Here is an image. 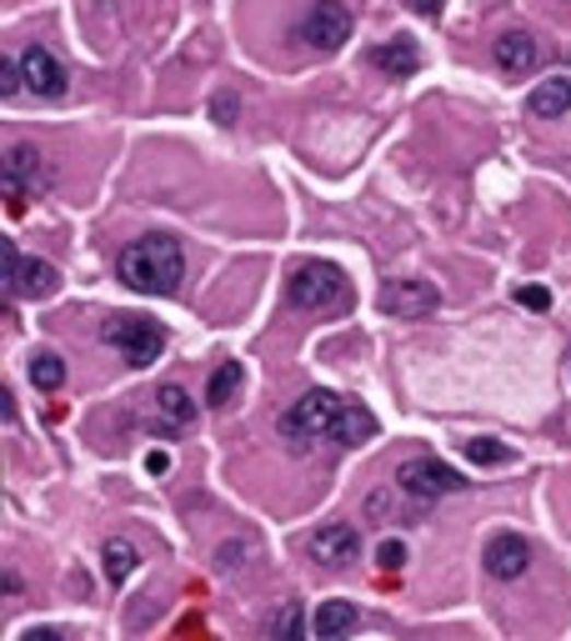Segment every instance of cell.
I'll return each mask as SVG.
<instances>
[{
    "mask_svg": "<svg viewBox=\"0 0 571 641\" xmlns=\"http://www.w3.org/2000/svg\"><path fill=\"white\" fill-rule=\"evenodd\" d=\"M341 416H346V401L336 392H306L281 416V436L291 441V452H311L316 441H336Z\"/></svg>",
    "mask_w": 571,
    "mask_h": 641,
    "instance_id": "obj_2",
    "label": "cell"
},
{
    "mask_svg": "<svg viewBox=\"0 0 571 641\" xmlns=\"http://www.w3.org/2000/svg\"><path fill=\"white\" fill-rule=\"evenodd\" d=\"M516 301H522L526 311H547L551 306V291H547V285H522V291H516Z\"/></svg>",
    "mask_w": 571,
    "mask_h": 641,
    "instance_id": "obj_25",
    "label": "cell"
},
{
    "mask_svg": "<svg viewBox=\"0 0 571 641\" xmlns=\"http://www.w3.org/2000/svg\"><path fill=\"white\" fill-rule=\"evenodd\" d=\"M296 36L306 40L311 50L331 56V50H341L346 40H351V11H346L341 0H316V5L306 11V21H301Z\"/></svg>",
    "mask_w": 571,
    "mask_h": 641,
    "instance_id": "obj_8",
    "label": "cell"
},
{
    "mask_svg": "<svg viewBox=\"0 0 571 641\" xmlns=\"http://www.w3.org/2000/svg\"><path fill=\"white\" fill-rule=\"evenodd\" d=\"M441 5H446V0H411V11L417 15H441Z\"/></svg>",
    "mask_w": 571,
    "mask_h": 641,
    "instance_id": "obj_30",
    "label": "cell"
},
{
    "mask_svg": "<svg viewBox=\"0 0 571 641\" xmlns=\"http://www.w3.org/2000/svg\"><path fill=\"white\" fill-rule=\"evenodd\" d=\"M241 381H246V371H241V361H221V366L211 371V386H206V406H215V411H226V406L236 401Z\"/></svg>",
    "mask_w": 571,
    "mask_h": 641,
    "instance_id": "obj_19",
    "label": "cell"
},
{
    "mask_svg": "<svg viewBox=\"0 0 571 641\" xmlns=\"http://www.w3.org/2000/svg\"><path fill=\"white\" fill-rule=\"evenodd\" d=\"M491 56H497V66H501L506 75H532V71H536V60H541V50H536V36H532V31H506V36H497Z\"/></svg>",
    "mask_w": 571,
    "mask_h": 641,
    "instance_id": "obj_14",
    "label": "cell"
},
{
    "mask_svg": "<svg viewBox=\"0 0 571 641\" xmlns=\"http://www.w3.org/2000/svg\"><path fill=\"white\" fill-rule=\"evenodd\" d=\"M376 567L386 571V576L406 567V547H401V541H396V536H386V541H381V547H376Z\"/></svg>",
    "mask_w": 571,
    "mask_h": 641,
    "instance_id": "obj_22",
    "label": "cell"
},
{
    "mask_svg": "<svg viewBox=\"0 0 571 641\" xmlns=\"http://www.w3.org/2000/svg\"><path fill=\"white\" fill-rule=\"evenodd\" d=\"M0 186H5V215H21L25 206H31L40 190L50 186L46 155H40L36 145L15 141L11 151H5V166H0Z\"/></svg>",
    "mask_w": 571,
    "mask_h": 641,
    "instance_id": "obj_4",
    "label": "cell"
},
{
    "mask_svg": "<svg viewBox=\"0 0 571 641\" xmlns=\"http://www.w3.org/2000/svg\"><path fill=\"white\" fill-rule=\"evenodd\" d=\"M441 306V291L431 281H392L386 291H381V311L386 316H401V320H421V316H431V311Z\"/></svg>",
    "mask_w": 571,
    "mask_h": 641,
    "instance_id": "obj_10",
    "label": "cell"
},
{
    "mask_svg": "<svg viewBox=\"0 0 571 641\" xmlns=\"http://www.w3.org/2000/svg\"><path fill=\"white\" fill-rule=\"evenodd\" d=\"M296 631H301V606L291 602L281 617H271V637H296Z\"/></svg>",
    "mask_w": 571,
    "mask_h": 641,
    "instance_id": "obj_23",
    "label": "cell"
},
{
    "mask_svg": "<svg viewBox=\"0 0 571 641\" xmlns=\"http://www.w3.org/2000/svg\"><path fill=\"white\" fill-rule=\"evenodd\" d=\"M101 336H106L131 366H151V361H161V351H166V331L145 316H110L106 326H101Z\"/></svg>",
    "mask_w": 571,
    "mask_h": 641,
    "instance_id": "obj_5",
    "label": "cell"
},
{
    "mask_svg": "<svg viewBox=\"0 0 571 641\" xmlns=\"http://www.w3.org/2000/svg\"><path fill=\"white\" fill-rule=\"evenodd\" d=\"M31 381H36L40 392H60V381H66V361H60L56 351H40V357L31 361Z\"/></svg>",
    "mask_w": 571,
    "mask_h": 641,
    "instance_id": "obj_21",
    "label": "cell"
},
{
    "mask_svg": "<svg viewBox=\"0 0 571 641\" xmlns=\"http://www.w3.org/2000/svg\"><path fill=\"white\" fill-rule=\"evenodd\" d=\"M481 561H487V576H497V582H516L526 571V561H532V547H526L516 532H497L487 541V551H481Z\"/></svg>",
    "mask_w": 571,
    "mask_h": 641,
    "instance_id": "obj_12",
    "label": "cell"
},
{
    "mask_svg": "<svg viewBox=\"0 0 571 641\" xmlns=\"http://www.w3.org/2000/svg\"><path fill=\"white\" fill-rule=\"evenodd\" d=\"M462 452H466V462H476V466H512L516 462V452L497 436H471Z\"/></svg>",
    "mask_w": 571,
    "mask_h": 641,
    "instance_id": "obj_20",
    "label": "cell"
},
{
    "mask_svg": "<svg viewBox=\"0 0 571 641\" xmlns=\"http://www.w3.org/2000/svg\"><path fill=\"white\" fill-rule=\"evenodd\" d=\"M396 487H401L411 501H436V497H452V491H462L466 476L456 471V466L436 462V456H411V462L396 466Z\"/></svg>",
    "mask_w": 571,
    "mask_h": 641,
    "instance_id": "obj_7",
    "label": "cell"
},
{
    "mask_svg": "<svg viewBox=\"0 0 571 641\" xmlns=\"http://www.w3.org/2000/svg\"><path fill=\"white\" fill-rule=\"evenodd\" d=\"M155 421H161L166 431H186L190 421H196V401H190L186 386H176V381H171V386H161V392H155Z\"/></svg>",
    "mask_w": 571,
    "mask_h": 641,
    "instance_id": "obj_17",
    "label": "cell"
},
{
    "mask_svg": "<svg viewBox=\"0 0 571 641\" xmlns=\"http://www.w3.org/2000/svg\"><path fill=\"white\" fill-rule=\"evenodd\" d=\"M366 511H371V516H381V511H392V491H376V497L366 501ZM396 511H401V506H396ZM401 522H417V511H411V516L401 511Z\"/></svg>",
    "mask_w": 571,
    "mask_h": 641,
    "instance_id": "obj_27",
    "label": "cell"
},
{
    "mask_svg": "<svg viewBox=\"0 0 571 641\" xmlns=\"http://www.w3.org/2000/svg\"><path fill=\"white\" fill-rule=\"evenodd\" d=\"M371 66H376L381 75H392V81H406V75L421 71V50L411 36H396V40H381V46H371Z\"/></svg>",
    "mask_w": 571,
    "mask_h": 641,
    "instance_id": "obj_13",
    "label": "cell"
},
{
    "mask_svg": "<svg viewBox=\"0 0 571 641\" xmlns=\"http://www.w3.org/2000/svg\"><path fill=\"white\" fill-rule=\"evenodd\" d=\"M0 256H5V296H31V301H46L60 291V271L50 261H40V256H21V246L15 241H5L0 246Z\"/></svg>",
    "mask_w": 571,
    "mask_h": 641,
    "instance_id": "obj_6",
    "label": "cell"
},
{
    "mask_svg": "<svg viewBox=\"0 0 571 641\" xmlns=\"http://www.w3.org/2000/svg\"><path fill=\"white\" fill-rule=\"evenodd\" d=\"M145 471H151V476H166L171 471V456L166 452H151V456H145Z\"/></svg>",
    "mask_w": 571,
    "mask_h": 641,
    "instance_id": "obj_29",
    "label": "cell"
},
{
    "mask_svg": "<svg viewBox=\"0 0 571 641\" xmlns=\"http://www.w3.org/2000/svg\"><path fill=\"white\" fill-rule=\"evenodd\" d=\"M101 567H106V582L110 586H126L141 571V551L126 541V536H110L106 547H101Z\"/></svg>",
    "mask_w": 571,
    "mask_h": 641,
    "instance_id": "obj_18",
    "label": "cell"
},
{
    "mask_svg": "<svg viewBox=\"0 0 571 641\" xmlns=\"http://www.w3.org/2000/svg\"><path fill=\"white\" fill-rule=\"evenodd\" d=\"M286 296H291V306H301V311H336L346 296H351V285H346L341 266L301 261L296 271L286 276Z\"/></svg>",
    "mask_w": 571,
    "mask_h": 641,
    "instance_id": "obj_3",
    "label": "cell"
},
{
    "mask_svg": "<svg viewBox=\"0 0 571 641\" xmlns=\"http://www.w3.org/2000/svg\"><path fill=\"white\" fill-rule=\"evenodd\" d=\"M116 276L141 296H176L186 281V256L171 236H141L116 256Z\"/></svg>",
    "mask_w": 571,
    "mask_h": 641,
    "instance_id": "obj_1",
    "label": "cell"
},
{
    "mask_svg": "<svg viewBox=\"0 0 571 641\" xmlns=\"http://www.w3.org/2000/svg\"><path fill=\"white\" fill-rule=\"evenodd\" d=\"M306 551L322 561V567L341 571V567H351V561L361 557V532H357L351 522H326L322 532L306 541Z\"/></svg>",
    "mask_w": 571,
    "mask_h": 641,
    "instance_id": "obj_11",
    "label": "cell"
},
{
    "mask_svg": "<svg viewBox=\"0 0 571 641\" xmlns=\"http://www.w3.org/2000/svg\"><path fill=\"white\" fill-rule=\"evenodd\" d=\"M357 602H341V596H336V602H322L316 606V611H311V637H322V641H336V637H346V631H357Z\"/></svg>",
    "mask_w": 571,
    "mask_h": 641,
    "instance_id": "obj_15",
    "label": "cell"
},
{
    "mask_svg": "<svg viewBox=\"0 0 571 641\" xmlns=\"http://www.w3.org/2000/svg\"><path fill=\"white\" fill-rule=\"evenodd\" d=\"M15 71H21L25 91L40 95V101H60V95L71 91V71H66L46 46H25L21 56H15Z\"/></svg>",
    "mask_w": 571,
    "mask_h": 641,
    "instance_id": "obj_9",
    "label": "cell"
},
{
    "mask_svg": "<svg viewBox=\"0 0 571 641\" xmlns=\"http://www.w3.org/2000/svg\"><path fill=\"white\" fill-rule=\"evenodd\" d=\"M236 110H241V101H236L231 91H221V95L211 101V116L221 120V126H231V120H236Z\"/></svg>",
    "mask_w": 571,
    "mask_h": 641,
    "instance_id": "obj_26",
    "label": "cell"
},
{
    "mask_svg": "<svg viewBox=\"0 0 571 641\" xmlns=\"http://www.w3.org/2000/svg\"><path fill=\"white\" fill-rule=\"evenodd\" d=\"M66 631L60 627H31V631H21V641H60Z\"/></svg>",
    "mask_w": 571,
    "mask_h": 641,
    "instance_id": "obj_28",
    "label": "cell"
},
{
    "mask_svg": "<svg viewBox=\"0 0 571 641\" xmlns=\"http://www.w3.org/2000/svg\"><path fill=\"white\" fill-rule=\"evenodd\" d=\"M0 91H5V101H15V95L25 91V85H21V71H15V56H5V66H0Z\"/></svg>",
    "mask_w": 571,
    "mask_h": 641,
    "instance_id": "obj_24",
    "label": "cell"
},
{
    "mask_svg": "<svg viewBox=\"0 0 571 641\" xmlns=\"http://www.w3.org/2000/svg\"><path fill=\"white\" fill-rule=\"evenodd\" d=\"M526 110H532L536 120H557L571 110V75H551V81H541L532 95H526Z\"/></svg>",
    "mask_w": 571,
    "mask_h": 641,
    "instance_id": "obj_16",
    "label": "cell"
}]
</instances>
